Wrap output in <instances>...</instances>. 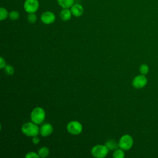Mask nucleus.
I'll list each match as a JSON object with an SVG mask.
<instances>
[{
	"instance_id": "nucleus-1",
	"label": "nucleus",
	"mask_w": 158,
	"mask_h": 158,
	"mask_svg": "<svg viewBox=\"0 0 158 158\" xmlns=\"http://www.w3.org/2000/svg\"><path fill=\"white\" fill-rule=\"evenodd\" d=\"M22 133L28 136H38L40 133V128L37 124L34 122H27L23 124L22 127Z\"/></svg>"
},
{
	"instance_id": "nucleus-2",
	"label": "nucleus",
	"mask_w": 158,
	"mask_h": 158,
	"mask_svg": "<svg viewBox=\"0 0 158 158\" xmlns=\"http://www.w3.org/2000/svg\"><path fill=\"white\" fill-rule=\"evenodd\" d=\"M46 117L44 110L40 107H36L33 109L31 113V119L33 122L39 125L41 123Z\"/></svg>"
},
{
	"instance_id": "nucleus-3",
	"label": "nucleus",
	"mask_w": 158,
	"mask_h": 158,
	"mask_svg": "<svg viewBox=\"0 0 158 158\" xmlns=\"http://www.w3.org/2000/svg\"><path fill=\"white\" fill-rule=\"evenodd\" d=\"M109 149L106 145L98 144L94 146L91 149V154L96 158H103L107 156Z\"/></svg>"
},
{
	"instance_id": "nucleus-4",
	"label": "nucleus",
	"mask_w": 158,
	"mask_h": 158,
	"mask_svg": "<svg viewBox=\"0 0 158 158\" xmlns=\"http://www.w3.org/2000/svg\"><path fill=\"white\" fill-rule=\"evenodd\" d=\"M67 130L69 133L73 135H77L81 133L83 126L80 122L78 121H71L67 125Z\"/></svg>"
},
{
	"instance_id": "nucleus-5",
	"label": "nucleus",
	"mask_w": 158,
	"mask_h": 158,
	"mask_svg": "<svg viewBox=\"0 0 158 158\" xmlns=\"http://www.w3.org/2000/svg\"><path fill=\"white\" fill-rule=\"evenodd\" d=\"M133 144V139L129 135H123L118 142L119 148L123 150L127 151L130 149Z\"/></svg>"
},
{
	"instance_id": "nucleus-6",
	"label": "nucleus",
	"mask_w": 158,
	"mask_h": 158,
	"mask_svg": "<svg viewBox=\"0 0 158 158\" xmlns=\"http://www.w3.org/2000/svg\"><path fill=\"white\" fill-rule=\"evenodd\" d=\"M39 7L38 0H25L23 4V9L28 14L35 13L38 10Z\"/></svg>"
},
{
	"instance_id": "nucleus-7",
	"label": "nucleus",
	"mask_w": 158,
	"mask_h": 158,
	"mask_svg": "<svg viewBox=\"0 0 158 158\" xmlns=\"http://www.w3.org/2000/svg\"><path fill=\"white\" fill-rule=\"evenodd\" d=\"M40 19L42 23L46 25H49L54 22L56 15L51 11H45L41 14Z\"/></svg>"
},
{
	"instance_id": "nucleus-8",
	"label": "nucleus",
	"mask_w": 158,
	"mask_h": 158,
	"mask_svg": "<svg viewBox=\"0 0 158 158\" xmlns=\"http://www.w3.org/2000/svg\"><path fill=\"white\" fill-rule=\"evenodd\" d=\"M148 80L144 75H139L135 77L132 81L133 86L136 89L143 88L147 84Z\"/></svg>"
},
{
	"instance_id": "nucleus-9",
	"label": "nucleus",
	"mask_w": 158,
	"mask_h": 158,
	"mask_svg": "<svg viewBox=\"0 0 158 158\" xmlns=\"http://www.w3.org/2000/svg\"><path fill=\"white\" fill-rule=\"evenodd\" d=\"M72 15L76 17H81L83 13H84V9L82 5L78 3H74L73 5L70 8Z\"/></svg>"
},
{
	"instance_id": "nucleus-10",
	"label": "nucleus",
	"mask_w": 158,
	"mask_h": 158,
	"mask_svg": "<svg viewBox=\"0 0 158 158\" xmlns=\"http://www.w3.org/2000/svg\"><path fill=\"white\" fill-rule=\"evenodd\" d=\"M53 131V127L51 124L46 123L43 124L40 128V134L43 136H48Z\"/></svg>"
},
{
	"instance_id": "nucleus-11",
	"label": "nucleus",
	"mask_w": 158,
	"mask_h": 158,
	"mask_svg": "<svg viewBox=\"0 0 158 158\" xmlns=\"http://www.w3.org/2000/svg\"><path fill=\"white\" fill-rule=\"evenodd\" d=\"M72 15V14L70 9L67 8L62 9L59 13V16L63 21L69 20L71 19Z\"/></svg>"
},
{
	"instance_id": "nucleus-12",
	"label": "nucleus",
	"mask_w": 158,
	"mask_h": 158,
	"mask_svg": "<svg viewBox=\"0 0 158 158\" xmlns=\"http://www.w3.org/2000/svg\"><path fill=\"white\" fill-rule=\"evenodd\" d=\"M57 2L62 9H70L73 5L75 0H57Z\"/></svg>"
},
{
	"instance_id": "nucleus-13",
	"label": "nucleus",
	"mask_w": 158,
	"mask_h": 158,
	"mask_svg": "<svg viewBox=\"0 0 158 158\" xmlns=\"http://www.w3.org/2000/svg\"><path fill=\"white\" fill-rule=\"evenodd\" d=\"M105 145L109 149V150H116L119 147L118 143H117L115 140L113 139H110L107 141Z\"/></svg>"
},
{
	"instance_id": "nucleus-14",
	"label": "nucleus",
	"mask_w": 158,
	"mask_h": 158,
	"mask_svg": "<svg viewBox=\"0 0 158 158\" xmlns=\"http://www.w3.org/2000/svg\"><path fill=\"white\" fill-rule=\"evenodd\" d=\"M49 150L47 147H42L38 151V155L41 157H46L49 155Z\"/></svg>"
},
{
	"instance_id": "nucleus-15",
	"label": "nucleus",
	"mask_w": 158,
	"mask_h": 158,
	"mask_svg": "<svg viewBox=\"0 0 158 158\" xmlns=\"http://www.w3.org/2000/svg\"><path fill=\"white\" fill-rule=\"evenodd\" d=\"M9 12L4 7L0 8V20L1 21L6 19L9 17Z\"/></svg>"
},
{
	"instance_id": "nucleus-16",
	"label": "nucleus",
	"mask_w": 158,
	"mask_h": 158,
	"mask_svg": "<svg viewBox=\"0 0 158 158\" xmlns=\"http://www.w3.org/2000/svg\"><path fill=\"white\" fill-rule=\"evenodd\" d=\"M113 157L114 158H123L125 157V153L122 149H117L115 150L114 152L112 155Z\"/></svg>"
},
{
	"instance_id": "nucleus-17",
	"label": "nucleus",
	"mask_w": 158,
	"mask_h": 158,
	"mask_svg": "<svg viewBox=\"0 0 158 158\" xmlns=\"http://www.w3.org/2000/svg\"><path fill=\"white\" fill-rule=\"evenodd\" d=\"M20 17V14L17 10H12L9 14V17L12 20H17Z\"/></svg>"
},
{
	"instance_id": "nucleus-18",
	"label": "nucleus",
	"mask_w": 158,
	"mask_h": 158,
	"mask_svg": "<svg viewBox=\"0 0 158 158\" xmlns=\"http://www.w3.org/2000/svg\"><path fill=\"white\" fill-rule=\"evenodd\" d=\"M27 20L30 23H34L37 20V16L35 13H30L27 16Z\"/></svg>"
},
{
	"instance_id": "nucleus-19",
	"label": "nucleus",
	"mask_w": 158,
	"mask_h": 158,
	"mask_svg": "<svg viewBox=\"0 0 158 158\" xmlns=\"http://www.w3.org/2000/svg\"><path fill=\"white\" fill-rule=\"evenodd\" d=\"M4 72L8 75H12L14 73V67L10 65H6L4 67Z\"/></svg>"
},
{
	"instance_id": "nucleus-20",
	"label": "nucleus",
	"mask_w": 158,
	"mask_h": 158,
	"mask_svg": "<svg viewBox=\"0 0 158 158\" xmlns=\"http://www.w3.org/2000/svg\"><path fill=\"white\" fill-rule=\"evenodd\" d=\"M139 72L142 75H146L149 72V67L146 64H142L139 67Z\"/></svg>"
},
{
	"instance_id": "nucleus-21",
	"label": "nucleus",
	"mask_w": 158,
	"mask_h": 158,
	"mask_svg": "<svg viewBox=\"0 0 158 158\" xmlns=\"http://www.w3.org/2000/svg\"><path fill=\"white\" fill-rule=\"evenodd\" d=\"M25 157L26 158H38L40 157V156L38 155V153L31 151L27 153V154L25 155Z\"/></svg>"
},
{
	"instance_id": "nucleus-22",
	"label": "nucleus",
	"mask_w": 158,
	"mask_h": 158,
	"mask_svg": "<svg viewBox=\"0 0 158 158\" xmlns=\"http://www.w3.org/2000/svg\"><path fill=\"white\" fill-rule=\"evenodd\" d=\"M6 62L5 59L2 57H0V68L3 69L6 67Z\"/></svg>"
},
{
	"instance_id": "nucleus-23",
	"label": "nucleus",
	"mask_w": 158,
	"mask_h": 158,
	"mask_svg": "<svg viewBox=\"0 0 158 158\" xmlns=\"http://www.w3.org/2000/svg\"><path fill=\"white\" fill-rule=\"evenodd\" d=\"M40 141V138L37 136H35L33 137L32 142H33V143L34 144H38Z\"/></svg>"
}]
</instances>
